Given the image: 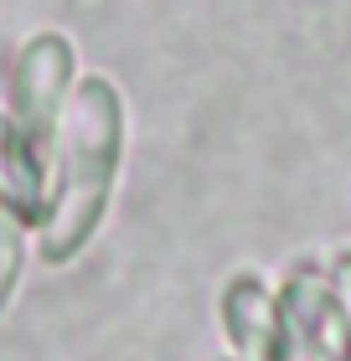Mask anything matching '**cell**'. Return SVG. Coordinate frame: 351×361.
I'll return each instance as SVG.
<instances>
[{"mask_svg": "<svg viewBox=\"0 0 351 361\" xmlns=\"http://www.w3.org/2000/svg\"><path fill=\"white\" fill-rule=\"evenodd\" d=\"M114 160H119V109H114L109 83H88L68 114V135H62V217L47 238L52 258H68V248L98 217Z\"/></svg>", "mask_w": 351, "mask_h": 361, "instance_id": "6da1fadb", "label": "cell"}, {"mask_svg": "<svg viewBox=\"0 0 351 361\" xmlns=\"http://www.w3.org/2000/svg\"><path fill=\"white\" fill-rule=\"evenodd\" d=\"M31 186H37V166L21 150V135L0 119V196L6 202H31Z\"/></svg>", "mask_w": 351, "mask_h": 361, "instance_id": "7a4b0ae2", "label": "cell"}, {"mask_svg": "<svg viewBox=\"0 0 351 361\" xmlns=\"http://www.w3.org/2000/svg\"><path fill=\"white\" fill-rule=\"evenodd\" d=\"M16 274H21V233L0 217V300H6V289H11Z\"/></svg>", "mask_w": 351, "mask_h": 361, "instance_id": "3957f363", "label": "cell"}]
</instances>
